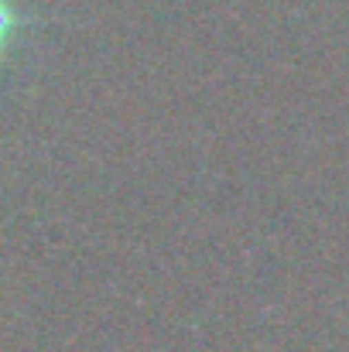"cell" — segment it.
<instances>
[{"label": "cell", "mask_w": 349, "mask_h": 352, "mask_svg": "<svg viewBox=\"0 0 349 352\" xmlns=\"http://www.w3.org/2000/svg\"><path fill=\"white\" fill-rule=\"evenodd\" d=\"M10 28H14V10H10L7 0H0V52H3V45L10 38Z\"/></svg>", "instance_id": "6da1fadb"}]
</instances>
